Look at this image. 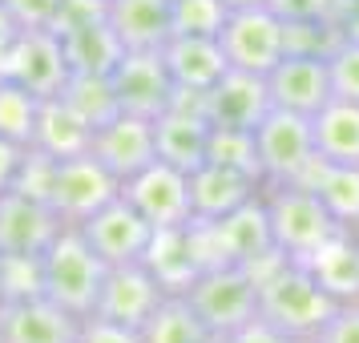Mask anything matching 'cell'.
Instances as JSON below:
<instances>
[{"instance_id": "ee69618b", "label": "cell", "mask_w": 359, "mask_h": 343, "mask_svg": "<svg viewBox=\"0 0 359 343\" xmlns=\"http://www.w3.org/2000/svg\"><path fill=\"white\" fill-rule=\"evenodd\" d=\"M20 33H25V29H20V20L13 17V13L4 8V0H0V65L8 61V53H13V45L20 41Z\"/></svg>"}, {"instance_id": "83f0119b", "label": "cell", "mask_w": 359, "mask_h": 343, "mask_svg": "<svg viewBox=\"0 0 359 343\" xmlns=\"http://www.w3.org/2000/svg\"><path fill=\"white\" fill-rule=\"evenodd\" d=\"M299 182L323 198V206L339 218V227L359 230V166L315 158Z\"/></svg>"}, {"instance_id": "277c9868", "label": "cell", "mask_w": 359, "mask_h": 343, "mask_svg": "<svg viewBox=\"0 0 359 343\" xmlns=\"http://www.w3.org/2000/svg\"><path fill=\"white\" fill-rule=\"evenodd\" d=\"M190 230H194V250L202 259V271L222 267V262L255 267L266 255H275V234H271L262 194L255 202H246L243 210L218 218V222H190Z\"/></svg>"}, {"instance_id": "d6a6232c", "label": "cell", "mask_w": 359, "mask_h": 343, "mask_svg": "<svg viewBox=\"0 0 359 343\" xmlns=\"http://www.w3.org/2000/svg\"><path fill=\"white\" fill-rule=\"evenodd\" d=\"M347 33L339 20L315 17V20H287V53H311V57H327L339 49Z\"/></svg>"}, {"instance_id": "f546056e", "label": "cell", "mask_w": 359, "mask_h": 343, "mask_svg": "<svg viewBox=\"0 0 359 343\" xmlns=\"http://www.w3.org/2000/svg\"><path fill=\"white\" fill-rule=\"evenodd\" d=\"M61 97L77 109V114L97 130L105 121H114L121 114V105H117V93H114V81L109 77H93V73H73L65 85V93Z\"/></svg>"}, {"instance_id": "ac0fdd59", "label": "cell", "mask_w": 359, "mask_h": 343, "mask_svg": "<svg viewBox=\"0 0 359 343\" xmlns=\"http://www.w3.org/2000/svg\"><path fill=\"white\" fill-rule=\"evenodd\" d=\"M121 186L142 174L149 162H158V142H154V121L133 114H117L93 130V149H89Z\"/></svg>"}, {"instance_id": "d590c367", "label": "cell", "mask_w": 359, "mask_h": 343, "mask_svg": "<svg viewBox=\"0 0 359 343\" xmlns=\"http://www.w3.org/2000/svg\"><path fill=\"white\" fill-rule=\"evenodd\" d=\"M0 291L4 303L41 295V259H0Z\"/></svg>"}, {"instance_id": "cb8c5ba5", "label": "cell", "mask_w": 359, "mask_h": 343, "mask_svg": "<svg viewBox=\"0 0 359 343\" xmlns=\"http://www.w3.org/2000/svg\"><path fill=\"white\" fill-rule=\"evenodd\" d=\"M29 146L49 154V158H77V154L93 149V126L65 97H45L41 109H36V126Z\"/></svg>"}, {"instance_id": "8992f818", "label": "cell", "mask_w": 359, "mask_h": 343, "mask_svg": "<svg viewBox=\"0 0 359 343\" xmlns=\"http://www.w3.org/2000/svg\"><path fill=\"white\" fill-rule=\"evenodd\" d=\"M218 45L226 53L230 69H246V73H271V69L287 57V20L278 17L271 4L259 8H238L230 13Z\"/></svg>"}, {"instance_id": "1f68e13d", "label": "cell", "mask_w": 359, "mask_h": 343, "mask_svg": "<svg viewBox=\"0 0 359 343\" xmlns=\"http://www.w3.org/2000/svg\"><path fill=\"white\" fill-rule=\"evenodd\" d=\"M36 109H41V97H33L25 85L0 77V137H8L17 146H29L36 126Z\"/></svg>"}, {"instance_id": "f35d334b", "label": "cell", "mask_w": 359, "mask_h": 343, "mask_svg": "<svg viewBox=\"0 0 359 343\" xmlns=\"http://www.w3.org/2000/svg\"><path fill=\"white\" fill-rule=\"evenodd\" d=\"M319 343H359V303H339L335 315L315 335Z\"/></svg>"}, {"instance_id": "60d3db41", "label": "cell", "mask_w": 359, "mask_h": 343, "mask_svg": "<svg viewBox=\"0 0 359 343\" xmlns=\"http://www.w3.org/2000/svg\"><path fill=\"white\" fill-rule=\"evenodd\" d=\"M93 17H105V0H61V13L53 20L57 33H65L81 20H93Z\"/></svg>"}, {"instance_id": "bcb514c9", "label": "cell", "mask_w": 359, "mask_h": 343, "mask_svg": "<svg viewBox=\"0 0 359 343\" xmlns=\"http://www.w3.org/2000/svg\"><path fill=\"white\" fill-rule=\"evenodd\" d=\"M291 343H319V339H315V335H311V339H291Z\"/></svg>"}, {"instance_id": "6da1fadb", "label": "cell", "mask_w": 359, "mask_h": 343, "mask_svg": "<svg viewBox=\"0 0 359 343\" xmlns=\"http://www.w3.org/2000/svg\"><path fill=\"white\" fill-rule=\"evenodd\" d=\"M259 278V315L275 323L287 339H311L319 335L323 323L335 315V299L315 283L303 259L291 255H266L262 262L250 267Z\"/></svg>"}, {"instance_id": "5b68a950", "label": "cell", "mask_w": 359, "mask_h": 343, "mask_svg": "<svg viewBox=\"0 0 359 343\" xmlns=\"http://www.w3.org/2000/svg\"><path fill=\"white\" fill-rule=\"evenodd\" d=\"M186 299L206 319V327L222 339V335L238 331L243 323H250L259 315V278L243 262H222V267L202 271L190 283Z\"/></svg>"}, {"instance_id": "4dcf8cb0", "label": "cell", "mask_w": 359, "mask_h": 343, "mask_svg": "<svg viewBox=\"0 0 359 343\" xmlns=\"http://www.w3.org/2000/svg\"><path fill=\"white\" fill-rule=\"evenodd\" d=\"M206 162H218L226 170H238L246 178H262V162H259V142L255 130H218L210 126V142H206Z\"/></svg>"}, {"instance_id": "7dc6e473", "label": "cell", "mask_w": 359, "mask_h": 343, "mask_svg": "<svg viewBox=\"0 0 359 343\" xmlns=\"http://www.w3.org/2000/svg\"><path fill=\"white\" fill-rule=\"evenodd\" d=\"M0 343H4V331H0Z\"/></svg>"}, {"instance_id": "4316f807", "label": "cell", "mask_w": 359, "mask_h": 343, "mask_svg": "<svg viewBox=\"0 0 359 343\" xmlns=\"http://www.w3.org/2000/svg\"><path fill=\"white\" fill-rule=\"evenodd\" d=\"M311 130H315V154L319 158L359 166V101L331 97L311 117Z\"/></svg>"}, {"instance_id": "603a6c76", "label": "cell", "mask_w": 359, "mask_h": 343, "mask_svg": "<svg viewBox=\"0 0 359 343\" xmlns=\"http://www.w3.org/2000/svg\"><path fill=\"white\" fill-rule=\"evenodd\" d=\"M303 262L335 303H359V230L343 227Z\"/></svg>"}, {"instance_id": "74e56055", "label": "cell", "mask_w": 359, "mask_h": 343, "mask_svg": "<svg viewBox=\"0 0 359 343\" xmlns=\"http://www.w3.org/2000/svg\"><path fill=\"white\" fill-rule=\"evenodd\" d=\"M4 8L20 20V29H53L61 0H4Z\"/></svg>"}, {"instance_id": "681fc988", "label": "cell", "mask_w": 359, "mask_h": 343, "mask_svg": "<svg viewBox=\"0 0 359 343\" xmlns=\"http://www.w3.org/2000/svg\"><path fill=\"white\" fill-rule=\"evenodd\" d=\"M214 343H222V339H214Z\"/></svg>"}, {"instance_id": "44dd1931", "label": "cell", "mask_w": 359, "mask_h": 343, "mask_svg": "<svg viewBox=\"0 0 359 343\" xmlns=\"http://www.w3.org/2000/svg\"><path fill=\"white\" fill-rule=\"evenodd\" d=\"M105 20L126 53H158L174 36V0H105Z\"/></svg>"}, {"instance_id": "ba28073f", "label": "cell", "mask_w": 359, "mask_h": 343, "mask_svg": "<svg viewBox=\"0 0 359 343\" xmlns=\"http://www.w3.org/2000/svg\"><path fill=\"white\" fill-rule=\"evenodd\" d=\"M255 142H259V162L266 182H299L307 174V166L319 158L311 117L291 114V109H271L255 126Z\"/></svg>"}, {"instance_id": "30bf717a", "label": "cell", "mask_w": 359, "mask_h": 343, "mask_svg": "<svg viewBox=\"0 0 359 343\" xmlns=\"http://www.w3.org/2000/svg\"><path fill=\"white\" fill-rule=\"evenodd\" d=\"M121 194L130 198L137 214L146 218L154 230L170 227H190L194 222V202H190V174L170 162H149L142 174H133Z\"/></svg>"}, {"instance_id": "3957f363", "label": "cell", "mask_w": 359, "mask_h": 343, "mask_svg": "<svg viewBox=\"0 0 359 343\" xmlns=\"http://www.w3.org/2000/svg\"><path fill=\"white\" fill-rule=\"evenodd\" d=\"M262 206L271 218L275 250L291 259H307L319 246L339 234V218L323 206V198L303 182H266L262 186Z\"/></svg>"}, {"instance_id": "836d02e7", "label": "cell", "mask_w": 359, "mask_h": 343, "mask_svg": "<svg viewBox=\"0 0 359 343\" xmlns=\"http://www.w3.org/2000/svg\"><path fill=\"white\" fill-rule=\"evenodd\" d=\"M226 17V0H174V33L182 36H218Z\"/></svg>"}, {"instance_id": "2e32d148", "label": "cell", "mask_w": 359, "mask_h": 343, "mask_svg": "<svg viewBox=\"0 0 359 343\" xmlns=\"http://www.w3.org/2000/svg\"><path fill=\"white\" fill-rule=\"evenodd\" d=\"M271 109L275 105H271L266 77L246 69H226L222 81L202 93V114L218 130H255Z\"/></svg>"}, {"instance_id": "9a60e30c", "label": "cell", "mask_w": 359, "mask_h": 343, "mask_svg": "<svg viewBox=\"0 0 359 343\" xmlns=\"http://www.w3.org/2000/svg\"><path fill=\"white\" fill-rule=\"evenodd\" d=\"M162 299H165V287L154 278V271H149L146 262H121V267H109L105 271L101 299H97V311L93 315L142 331V323L158 311Z\"/></svg>"}, {"instance_id": "7bdbcfd3", "label": "cell", "mask_w": 359, "mask_h": 343, "mask_svg": "<svg viewBox=\"0 0 359 343\" xmlns=\"http://www.w3.org/2000/svg\"><path fill=\"white\" fill-rule=\"evenodd\" d=\"M25 149H29V146H17V142L0 137V194H4V190H13V182H17V170H20V158H25Z\"/></svg>"}, {"instance_id": "f1b7e54d", "label": "cell", "mask_w": 359, "mask_h": 343, "mask_svg": "<svg viewBox=\"0 0 359 343\" xmlns=\"http://www.w3.org/2000/svg\"><path fill=\"white\" fill-rule=\"evenodd\" d=\"M206 319L194 311V303L186 295H165L158 311L142 323V343H214Z\"/></svg>"}, {"instance_id": "8d00e7d4", "label": "cell", "mask_w": 359, "mask_h": 343, "mask_svg": "<svg viewBox=\"0 0 359 343\" xmlns=\"http://www.w3.org/2000/svg\"><path fill=\"white\" fill-rule=\"evenodd\" d=\"M283 20H315V17H331L339 20L347 0H266Z\"/></svg>"}, {"instance_id": "ab89813d", "label": "cell", "mask_w": 359, "mask_h": 343, "mask_svg": "<svg viewBox=\"0 0 359 343\" xmlns=\"http://www.w3.org/2000/svg\"><path fill=\"white\" fill-rule=\"evenodd\" d=\"M77 343H142V331H137V327L109 323V319H101V315H89L81 323V339Z\"/></svg>"}, {"instance_id": "52a82bcc", "label": "cell", "mask_w": 359, "mask_h": 343, "mask_svg": "<svg viewBox=\"0 0 359 343\" xmlns=\"http://www.w3.org/2000/svg\"><path fill=\"white\" fill-rule=\"evenodd\" d=\"M121 194V182L93 158V154H77V158H57L49 182V206L61 214L65 227H81L89 214L109 206Z\"/></svg>"}, {"instance_id": "f6af8a7d", "label": "cell", "mask_w": 359, "mask_h": 343, "mask_svg": "<svg viewBox=\"0 0 359 343\" xmlns=\"http://www.w3.org/2000/svg\"><path fill=\"white\" fill-rule=\"evenodd\" d=\"M259 4H266V0H226L230 13H238V8H259Z\"/></svg>"}, {"instance_id": "5bb4252c", "label": "cell", "mask_w": 359, "mask_h": 343, "mask_svg": "<svg viewBox=\"0 0 359 343\" xmlns=\"http://www.w3.org/2000/svg\"><path fill=\"white\" fill-rule=\"evenodd\" d=\"M266 89H271V105L275 109L315 117L327 101L335 97V89H331V61L327 57H311V53H287L266 73Z\"/></svg>"}, {"instance_id": "9c48e42d", "label": "cell", "mask_w": 359, "mask_h": 343, "mask_svg": "<svg viewBox=\"0 0 359 343\" xmlns=\"http://www.w3.org/2000/svg\"><path fill=\"white\" fill-rule=\"evenodd\" d=\"M0 77L25 85L41 101L61 97L69 77H73L65 45H61V33L57 29H25L20 41L13 45V53H8V61L0 65Z\"/></svg>"}, {"instance_id": "7c38bea8", "label": "cell", "mask_w": 359, "mask_h": 343, "mask_svg": "<svg viewBox=\"0 0 359 343\" xmlns=\"http://www.w3.org/2000/svg\"><path fill=\"white\" fill-rule=\"evenodd\" d=\"M109 81H114L121 114H133V117L158 121L178 101V85H174L170 69H165L162 49L158 53H126L121 65L109 73Z\"/></svg>"}, {"instance_id": "d4e9b609", "label": "cell", "mask_w": 359, "mask_h": 343, "mask_svg": "<svg viewBox=\"0 0 359 343\" xmlns=\"http://www.w3.org/2000/svg\"><path fill=\"white\" fill-rule=\"evenodd\" d=\"M142 262L154 271V278L165 287V295H186L190 283L202 275V259L194 250V230L190 227L154 230V243H149Z\"/></svg>"}, {"instance_id": "ffe728a7", "label": "cell", "mask_w": 359, "mask_h": 343, "mask_svg": "<svg viewBox=\"0 0 359 343\" xmlns=\"http://www.w3.org/2000/svg\"><path fill=\"white\" fill-rule=\"evenodd\" d=\"M262 194L259 178H246L238 170H226L218 162H202L190 170V202H194V222H218L226 214L243 210L246 202Z\"/></svg>"}, {"instance_id": "c3c4849f", "label": "cell", "mask_w": 359, "mask_h": 343, "mask_svg": "<svg viewBox=\"0 0 359 343\" xmlns=\"http://www.w3.org/2000/svg\"><path fill=\"white\" fill-rule=\"evenodd\" d=\"M0 303H4V291H0Z\"/></svg>"}, {"instance_id": "7402d4cb", "label": "cell", "mask_w": 359, "mask_h": 343, "mask_svg": "<svg viewBox=\"0 0 359 343\" xmlns=\"http://www.w3.org/2000/svg\"><path fill=\"white\" fill-rule=\"evenodd\" d=\"M165 69L178 85V93H206L222 81V73L230 69L226 53L218 45V36H182L174 33L165 41Z\"/></svg>"}, {"instance_id": "d6986e66", "label": "cell", "mask_w": 359, "mask_h": 343, "mask_svg": "<svg viewBox=\"0 0 359 343\" xmlns=\"http://www.w3.org/2000/svg\"><path fill=\"white\" fill-rule=\"evenodd\" d=\"M154 142H158V158L186 174L206 162L210 121L202 114V93H178V101L154 121Z\"/></svg>"}, {"instance_id": "7a4b0ae2", "label": "cell", "mask_w": 359, "mask_h": 343, "mask_svg": "<svg viewBox=\"0 0 359 343\" xmlns=\"http://www.w3.org/2000/svg\"><path fill=\"white\" fill-rule=\"evenodd\" d=\"M105 271L109 267L89 246V238L77 227H65L57 234V243L41 255V295H49L53 303L89 319L97 311Z\"/></svg>"}, {"instance_id": "484cf974", "label": "cell", "mask_w": 359, "mask_h": 343, "mask_svg": "<svg viewBox=\"0 0 359 343\" xmlns=\"http://www.w3.org/2000/svg\"><path fill=\"white\" fill-rule=\"evenodd\" d=\"M61 45H65V57H69V69L73 73H93V77H109L121 57H126V45L121 36L114 33V25L105 17H93V20H81L61 33Z\"/></svg>"}, {"instance_id": "8fae6325", "label": "cell", "mask_w": 359, "mask_h": 343, "mask_svg": "<svg viewBox=\"0 0 359 343\" xmlns=\"http://www.w3.org/2000/svg\"><path fill=\"white\" fill-rule=\"evenodd\" d=\"M65 230L49 202L20 190L0 194V259H41Z\"/></svg>"}, {"instance_id": "4fadbf2b", "label": "cell", "mask_w": 359, "mask_h": 343, "mask_svg": "<svg viewBox=\"0 0 359 343\" xmlns=\"http://www.w3.org/2000/svg\"><path fill=\"white\" fill-rule=\"evenodd\" d=\"M77 230L89 238V246L101 255L105 267L142 262L149 243H154V227L137 214V206H133L126 194H117L109 206H101L97 214H89Z\"/></svg>"}, {"instance_id": "b9f144b4", "label": "cell", "mask_w": 359, "mask_h": 343, "mask_svg": "<svg viewBox=\"0 0 359 343\" xmlns=\"http://www.w3.org/2000/svg\"><path fill=\"white\" fill-rule=\"evenodd\" d=\"M222 343H291V339H287L275 323H266L262 315H255V319H250V323H243L238 331L222 335Z\"/></svg>"}, {"instance_id": "e0dca14e", "label": "cell", "mask_w": 359, "mask_h": 343, "mask_svg": "<svg viewBox=\"0 0 359 343\" xmlns=\"http://www.w3.org/2000/svg\"><path fill=\"white\" fill-rule=\"evenodd\" d=\"M81 323V315L53 303L49 295H25V299L0 303L4 343H77Z\"/></svg>"}, {"instance_id": "e575fe53", "label": "cell", "mask_w": 359, "mask_h": 343, "mask_svg": "<svg viewBox=\"0 0 359 343\" xmlns=\"http://www.w3.org/2000/svg\"><path fill=\"white\" fill-rule=\"evenodd\" d=\"M331 89L343 101H359V36H347L331 53Z\"/></svg>"}]
</instances>
